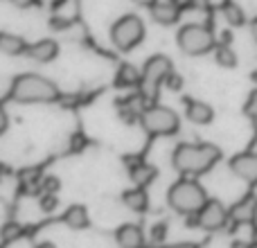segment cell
I'll list each match as a JSON object with an SVG mask.
<instances>
[{
	"instance_id": "6da1fadb",
	"label": "cell",
	"mask_w": 257,
	"mask_h": 248,
	"mask_svg": "<svg viewBox=\"0 0 257 248\" xmlns=\"http://www.w3.org/2000/svg\"><path fill=\"white\" fill-rule=\"evenodd\" d=\"M219 158H221V151L217 147L208 145V142H201V145H178L174 149L172 163L178 172L199 176V174L208 172Z\"/></svg>"
},
{
	"instance_id": "7a4b0ae2",
	"label": "cell",
	"mask_w": 257,
	"mask_h": 248,
	"mask_svg": "<svg viewBox=\"0 0 257 248\" xmlns=\"http://www.w3.org/2000/svg\"><path fill=\"white\" fill-rule=\"evenodd\" d=\"M9 95H12L14 102L41 104V102H54V99L59 97V88L48 77L34 75V72H25V75L14 79Z\"/></svg>"
},
{
	"instance_id": "3957f363",
	"label": "cell",
	"mask_w": 257,
	"mask_h": 248,
	"mask_svg": "<svg viewBox=\"0 0 257 248\" xmlns=\"http://www.w3.org/2000/svg\"><path fill=\"white\" fill-rule=\"evenodd\" d=\"M167 203L178 214H185L187 217V214H199L201 208L208 203V196H205V190L196 181L183 178V181H176L169 187Z\"/></svg>"
},
{
	"instance_id": "277c9868",
	"label": "cell",
	"mask_w": 257,
	"mask_h": 248,
	"mask_svg": "<svg viewBox=\"0 0 257 248\" xmlns=\"http://www.w3.org/2000/svg\"><path fill=\"white\" fill-rule=\"evenodd\" d=\"M176 43L190 57H199V54H208L214 48V34L210 27L199 25V23H187L178 30Z\"/></svg>"
},
{
	"instance_id": "5b68a950",
	"label": "cell",
	"mask_w": 257,
	"mask_h": 248,
	"mask_svg": "<svg viewBox=\"0 0 257 248\" xmlns=\"http://www.w3.org/2000/svg\"><path fill=\"white\" fill-rule=\"evenodd\" d=\"M145 39V23L136 14H126V16L117 18L111 27V41L120 52H128L136 45L142 43Z\"/></svg>"
},
{
	"instance_id": "8992f818",
	"label": "cell",
	"mask_w": 257,
	"mask_h": 248,
	"mask_svg": "<svg viewBox=\"0 0 257 248\" xmlns=\"http://www.w3.org/2000/svg\"><path fill=\"white\" fill-rule=\"evenodd\" d=\"M140 124L151 136H174L178 131V124L181 122H178V115L172 108L151 104V106H145V111H142Z\"/></svg>"
},
{
	"instance_id": "52a82bcc",
	"label": "cell",
	"mask_w": 257,
	"mask_h": 248,
	"mask_svg": "<svg viewBox=\"0 0 257 248\" xmlns=\"http://www.w3.org/2000/svg\"><path fill=\"white\" fill-rule=\"evenodd\" d=\"M172 61L163 54H154L151 59H147L145 68H142V95L145 97H156L158 93V86L172 75Z\"/></svg>"
},
{
	"instance_id": "ba28073f",
	"label": "cell",
	"mask_w": 257,
	"mask_h": 248,
	"mask_svg": "<svg viewBox=\"0 0 257 248\" xmlns=\"http://www.w3.org/2000/svg\"><path fill=\"white\" fill-rule=\"evenodd\" d=\"M196 219H199V228H203V230H208V232H214V230L226 228L230 214H228V210L223 208L217 199H208V203L201 208Z\"/></svg>"
},
{
	"instance_id": "9c48e42d",
	"label": "cell",
	"mask_w": 257,
	"mask_h": 248,
	"mask_svg": "<svg viewBox=\"0 0 257 248\" xmlns=\"http://www.w3.org/2000/svg\"><path fill=\"white\" fill-rule=\"evenodd\" d=\"M230 172L246 183H257V154H239L230 160Z\"/></svg>"
},
{
	"instance_id": "30bf717a",
	"label": "cell",
	"mask_w": 257,
	"mask_h": 248,
	"mask_svg": "<svg viewBox=\"0 0 257 248\" xmlns=\"http://www.w3.org/2000/svg\"><path fill=\"white\" fill-rule=\"evenodd\" d=\"M228 214H230V221L237 223V226H239V223H253L257 217V196H253V194L244 196L239 203L232 205Z\"/></svg>"
},
{
	"instance_id": "8fae6325",
	"label": "cell",
	"mask_w": 257,
	"mask_h": 248,
	"mask_svg": "<svg viewBox=\"0 0 257 248\" xmlns=\"http://www.w3.org/2000/svg\"><path fill=\"white\" fill-rule=\"evenodd\" d=\"M151 18L160 25H174L181 16V7L176 0H156L154 7H149Z\"/></svg>"
},
{
	"instance_id": "7c38bea8",
	"label": "cell",
	"mask_w": 257,
	"mask_h": 248,
	"mask_svg": "<svg viewBox=\"0 0 257 248\" xmlns=\"http://www.w3.org/2000/svg\"><path fill=\"white\" fill-rule=\"evenodd\" d=\"M27 57L32 59V61H39V63H50L57 59L59 54V43L52 39H43V41H36V43H32L30 48H27Z\"/></svg>"
},
{
	"instance_id": "4fadbf2b",
	"label": "cell",
	"mask_w": 257,
	"mask_h": 248,
	"mask_svg": "<svg viewBox=\"0 0 257 248\" xmlns=\"http://www.w3.org/2000/svg\"><path fill=\"white\" fill-rule=\"evenodd\" d=\"M115 241L120 248H142L145 246V235H142V230L138 226L126 223L115 232Z\"/></svg>"
},
{
	"instance_id": "5bb4252c",
	"label": "cell",
	"mask_w": 257,
	"mask_h": 248,
	"mask_svg": "<svg viewBox=\"0 0 257 248\" xmlns=\"http://www.w3.org/2000/svg\"><path fill=\"white\" fill-rule=\"evenodd\" d=\"M63 221H66L72 230H84V228H88V223H90L88 210H86L84 205H70V208L66 210V214H63Z\"/></svg>"
},
{
	"instance_id": "9a60e30c",
	"label": "cell",
	"mask_w": 257,
	"mask_h": 248,
	"mask_svg": "<svg viewBox=\"0 0 257 248\" xmlns=\"http://www.w3.org/2000/svg\"><path fill=\"white\" fill-rule=\"evenodd\" d=\"M115 84L120 88H136V86L142 84V72H138L131 63H122L115 75Z\"/></svg>"
},
{
	"instance_id": "2e32d148",
	"label": "cell",
	"mask_w": 257,
	"mask_h": 248,
	"mask_svg": "<svg viewBox=\"0 0 257 248\" xmlns=\"http://www.w3.org/2000/svg\"><path fill=\"white\" fill-rule=\"evenodd\" d=\"M187 117H190V122L203 127V124L212 122L214 111L208 106V104H203V102H187Z\"/></svg>"
},
{
	"instance_id": "e0dca14e",
	"label": "cell",
	"mask_w": 257,
	"mask_h": 248,
	"mask_svg": "<svg viewBox=\"0 0 257 248\" xmlns=\"http://www.w3.org/2000/svg\"><path fill=\"white\" fill-rule=\"evenodd\" d=\"M27 48H30V45H27L25 41L21 39V36L7 34V32H3V34H0V50H3L5 54H9V57H18V54H25Z\"/></svg>"
},
{
	"instance_id": "ac0fdd59",
	"label": "cell",
	"mask_w": 257,
	"mask_h": 248,
	"mask_svg": "<svg viewBox=\"0 0 257 248\" xmlns=\"http://www.w3.org/2000/svg\"><path fill=\"white\" fill-rule=\"evenodd\" d=\"M122 201H124V205L128 210H133V212H145V210L149 208V196H147V192L142 190V187L124 192V194H122Z\"/></svg>"
},
{
	"instance_id": "d6986e66",
	"label": "cell",
	"mask_w": 257,
	"mask_h": 248,
	"mask_svg": "<svg viewBox=\"0 0 257 248\" xmlns=\"http://www.w3.org/2000/svg\"><path fill=\"white\" fill-rule=\"evenodd\" d=\"M156 178V167H151V165L147 163H136L131 167V181L136 183V185H149L151 181Z\"/></svg>"
},
{
	"instance_id": "ffe728a7",
	"label": "cell",
	"mask_w": 257,
	"mask_h": 248,
	"mask_svg": "<svg viewBox=\"0 0 257 248\" xmlns=\"http://www.w3.org/2000/svg\"><path fill=\"white\" fill-rule=\"evenodd\" d=\"M214 61H217L219 66H223V68H235L237 66V54H235V50H232L230 45L219 43L217 48H214Z\"/></svg>"
},
{
	"instance_id": "44dd1931",
	"label": "cell",
	"mask_w": 257,
	"mask_h": 248,
	"mask_svg": "<svg viewBox=\"0 0 257 248\" xmlns=\"http://www.w3.org/2000/svg\"><path fill=\"white\" fill-rule=\"evenodd\" d=\"M223 18H226L232 27L244 25V21H246L244 9H241L237 3H226V5H223Z\"/></svg>"
},
{
	"instance_id": "7402d4cb",
	"label": "cell",
	"mask_w": 257,
	"mask_h": 248,
	"mask_svg": "<svg viewBox=\"0 0 257 248\" xmlns=\"http://www.w3.org/2000/svg\"><path fill=\"white\" fill-rule=\"evenodd\" d=\"M18 178H21V183H23L25 187H30V185H39V187H41V169H39V167L23 169V172L18 174Z\"/></svg>"
},
{
	"instance_id": "603a6c76",
	"label": "cell",
	"mask_w": 257,
	"mask_h": 248,
	"mask_svg": "<svg viewBox=\"0 0 257 248\" xmlns=\"http://www.w3.org/2000/svg\"><path fill=\"white\" fill-rule=\"evenodd\" d=\"M21 226L18 223H14V221H9V223H5L3 226V241L5 244H9V241H14V239H18L21 237Z\"/></svg>"
},
{
	"instance_id": "cb8c5ba5",
	"label": "cell",
	"mask_w": 257,
	"mask_h": 248,
	"mask_svg": "<svg viewBox=\"0 0 257 248\" xmlns=\"http://www.w3.org/2000/svg\"><path fill=\"white\" fill-rule=\"evenodd\" d=\"M59 205V199L54 192H43V196H41V210L43 212H54Z\"/></svg>"
},
{
	"instance_id": "d4e9b609",
	"label": "cell",
	"mask_w": 257,
	"mask_h": 248,
	"mask_svg": "<svg viewBox=\"0 0 257 248\" xmlns=\"http://www.w3.org/2000/svg\"><path fill=\"white\" fill-rule=\"evenodd\" d=\"M244 113L250 120L257 117V90H253V93L248 95V99H246V104H244Z\"/></svg>"
},
{
	"instance_id": "484cf974",
	"label": "cell",
	"mask_w": 257,
	"mask_h": 248,
	"mask_svg": "<svg viewBox=\"0 0 257 248\" xmlns=\"http://www.w3.org/2000/svg\"><path fill=\"white\" fill-rule=\"evenodd\" d=\"M59 187H61V181H59L57 176H45L43 181H41V190L43 192H57Z\"/></svg>"
},
{
	"instance_id": "4316f807",
	"label": "cell",
	"mask_w": 257,
	"mask_h": 248,
	"mask_svg": "<svg viewBox=\"0 0 257 248\" xmlns=\"http://www.w3.org/2000/svg\"><path fill=\"white\" fill-rule=\"evenodd\" d=\"M165 235H167V226H165V223H158V226H154V230H151V241H154V244H160V241L165 239Z\"/></svg>"
},
{
	"instance_id": "83f0119b",
	"label": "cell",
	"mask_w": 257,
	"mask_h": 248,
	"mask_svg": "<svg viewBox=\"0 0 257 248\" xmlns=\"http://www.w3.org/2000/svg\"><path fill=\"white\" fill-rule=\"evenodd\" d=\"M165 84H167V88H172V90H181V86H183V79H181V75H176V72H172V75L165 79Z\"/></svg>"
},
{
	"instance_id": "f1b7e54d",
	"label": "cell",
	"mask_w": 257,
	"mask_h": 248,
	"mask_svg": "<svg viewBox=\"0 0 257 248\" xmlns=\"http://www.w3.org/2000/svg\"><path fill=\"white\" fill-rule=\"evenodd\" d=\"M16 7H21V9H25V7H32V5L36 3V0H12Z\"/></svg>"
},
{
	"instance_id": "f546056e",
	"label": "cell",
	"mask_w": 257,
	"mask_h": 248,
	"mask_svg": "<svg viewBox=\"0 0 257 248\" xmlns=\"http://www.w3.org/2000/svg\"><path fill=\"white\" fill-rule=\"evenodd\" d=\"M7 127H9V120H7V113H5V111H3V113H0V131H3V133H5V131H7Z\"/></svg>"
},
{
	"instance_id": "4dcf8cb0",
	"label": "cell",
	"mask_w": 257,
	"mask_h": 248,
	"mask_svg": "<svg viewBox=\"0 0 257 248\" xmlns=\"http://www.w3.org/2000/svg\"><path fill=\"white\" fill-rule=\"evenodd\" d=\"M136 5H140V7H154L156 0H133Z\"/></svg>"
},
{
	"instance_id": "1f68e13d",
	"label": "cell",
	"mask_w": 257,
	"mask_h": 248,
	"mask_svg": "<svg viewBox=\"0 0 257 248\" xmlns=\"http://www.w3.org/2000/svg\"><path fill=\"white\" fill-rule=\"evenodd\" d=\"M192 5H194V7H208V3L210 0H190Z\"/></svg>"
},
{
	"instance_id": "d6a6232c",
	"label": "cell",
	"mask_w": 257,
	"mask_h": 248,
	"mask_svg": "<svg viewBox=\"0 0 257 248\" xmlns=\"http://www.w3.org/2000/svg\"><path fill=\"white\" fill-rule=\"evenodd\" d=\"M165 248H196L194 244H172V246H165Z\"/></svg>"
},
{
	"instance_id": "836d02e7",
	"label": "cell",
	"mask_w": 257,
	"mask_h": 248,
	"mask_svg": "<svg viewBox=\"0 0 257 248\" xmlns=\"http://www.w3.org/2000/svg\"><path fill=\"white\" fill-rule=\"evenodd\" d=\"M36 248H57V246L52 241H41V244H36Z\"/></svg>"
},
{
	"instance_id": "e575fe53",
	"label": "cell",
	"mask_w": 257,
	"mask_h": 248,
	"mask_svg": "<svg viewBox=\"0 0 257 248\" xmlns=\"http://www.w3.org/2000/svg\"><path fill=\"white\" fill-rule=\"evenodd\" d=\"M250 79H255V81H257V70L253 72V75H250Z\"/></svg>"
},
{
	"instance_id": "d590c367",
	"label": "cell",
	"mask_w": 257,
	"mask_h": 248,
	"mask_svg": "<svg viewBox=\"0 0 257 248\" xmlns=\"http://www.w3.org/2000/svg\"><path fill=\"white\" fill-rule=\"evenodd\" d=\"M253 127L257 129V117H253Z\"/></svg>"
},
{
	"instance_id": "8d00e7d4",
	"label": "cell",
	"mask_w": 257,
	"mask_h": 248,
	"mask_svg": "<svg viewBox=\"0 0 257 248\" xmlns=\"http://www.w3.org/2000/svg\"><path fill=\"white\" fill-rule=\"evenodd\" d=\"M255 244H257V239H255Z\"/></svg>"
}]
</instances>
